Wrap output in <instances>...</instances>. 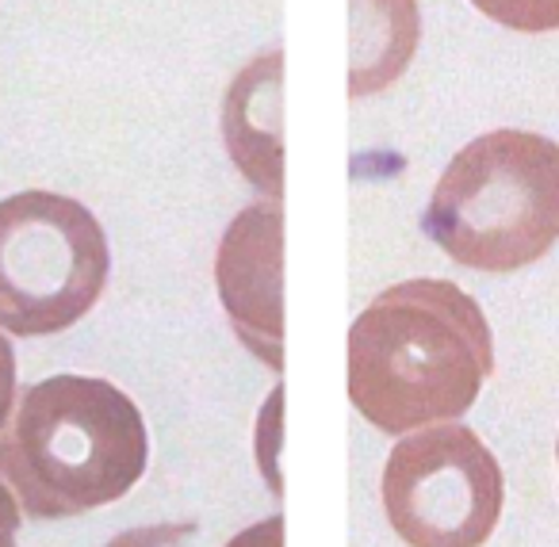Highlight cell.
Masks as SVG:
<instances>
[{"label":"cell","mask_w":559,"mask_h":547,"mask_svg":"<svg viewBox=\"0 0 559 547\" xmlns=\"http://www.w3.org/2000/svg\"><path fill=\"white\" fill-rule=\"evenodd\" d=\"M490 371V322L452 280L383 287L349 330V402L388 437L460 421Z\"/></svg>","instance_id":"obj_1"},{"label":"cell","mask_w":559,"mask_h":547,"mask_svg":"<svg viewBox=\"0 0 559 547\" xmlns=\"http://www.w3.org/2000/svg\"><path fill=\"white\" fill-rule=\"evenodd\" d=\"M150 437L127 391L96 376H50L16 394L0 429V478L35 521H70L127 498Z\"/></svg>","instance_id":"obj_2"},{"label":"cell","mask_w":559,"mask_h":547,"mask_svg":"<svg viewBox=\"0 0 559 547\" xmlns=\"http://www.w3.org/2000/svg\"><path fill=\"white\" fill-rule=\"evenodd\" d=\"M421 234L449 261L513 276L559 241V142L498 127L472 139L433 185Z\"/></svg>","instance_id":"obj_3"},{"label":"cell","mask_w":559,"mask_h":547,"mask_svg":"<svg viewBox=\"0 0 559 547\" xmlns=\"http://www.w3.org/2000/svg\"><path fill=\"white\" fill-rule=\"evenodd\" d=\"M111 249L81 200L27 188L0 200V330L55 337L100 302Z\"/></svg>","instance_id":"obj_4"},{"label":"cell","mask_w":559,"mask_h":547,"mask_svg":"<svg viewBox=\"0 0 559 547\" xmlns=\"http://www.w3.org/2000/svg\"><path fill=\"white\" fill-rule=\"evenodd\" d=\"M380 494L388 524L403 544L479 547L502 516L506 478L479 432L437 421L395 440Z\"/></svg>","instance_id":"obj_5"},{"label":"cell","mask_w":559,"mask_h":547,"mask_svg":"<svg viewBox=\"0 0 559 547\" xmlns=\"http://www.w3.org/2000/svg\"><path fill=\"white\" fill-rule=\"evenodd\" d=\"M215 287L230 330L269 371H284V207H241L215 249Z\"/></svg>","instance_id":"obj_6"},{"label":"cell","mask_w":559,"mask_h":547,"mask_svg":"<svg viewBox=\"0 0 559 547\" xmlns=\"http://www.w3.org/2000/svg\"><path fill=\"white\" fill-rule=\"evenodd\" d=\"M284 55L264 50L230 81L223 100V139L238 173L264 195L284 200Z\"/></svg>","instance_id":"obj_7"},{"label":"cell","mask_w":559,"mask_h":547,"mask_svg":"<svg viewBox=\"0 0 559 547\" xmlns=\"http://www.w3.org/2000/svg\"><path fill=\"white\" fill-rule=\"evenodd\" d=\"M421 43L418 0H349V96H380L406 70Z\"/></svg>","instance_id":"obj_8"},{"label":"cell","mask_w":559,"mask_h":547,"mask_svg":"<svg viewBox=\"0 0 559 547\" xmlns=\"http://www.w3.org/2000/svg\"><path fill=\"white\" fill-rule=\"evenodd\" d=\"M475 9L498 27L518 35L559 32V0H472Z\"/></svg>","instance_id":"obj_9"},{"label":"cell","mask_w":559,"mask_h":547,"mask_svg":"<svg viewBox=\"0 0 559 547\" xmlns=\"http://www.w3.org/2000/svg\"><path fill=\"white\" fill-rule=\"evenodd\" d=\"M16 348H12L9 333L0 330V429L9 425L12 417V406H16Z\"/></svg>","instance_id":"obj_10"},{"label":"cell","mask_w":559,"mask_h":547,"mask_svg":"<svg viewBox=\"0 0 559 547\" xmlns=\"http://www.w3.org/2000/svg\"><path fill=\"white\" fill-rule=\"evenodd\" d=\"M20 516H24V509H20L16 494H12L9 483L0 478V547L16 544V536H20Z\"/></svg>","instance_id":"obj_11"},{"label":"cell","mask_w":559,"mask_h":547,"mask_svg":"<svg viewBox=\"0 0 559 547\" xmlns=\"http://www.w3.org/2000/svg\"><path fill=\"white\" fill-rule=\"evenodd\" d=\"M556 463H559V437H556Z\"/></svg>","instance_id":"obj_12"}]
</instances>
